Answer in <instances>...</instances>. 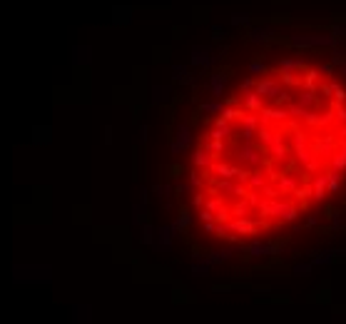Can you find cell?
I'll use <instances>...</instances> for the list:
<instances>
[{
	"label": "cell",
	"instance_id": "cell-35",
	"mask_svg": "<svg viewBox=\"0 0 346 324\" xmlns=\"http://www.w3.org/2000/svg\"><path fill=\"white\" fill-rule=\"evenodd\" d=\"M249 210H252V205L247 202V197H242L237 205L232 207V215H234V217H249Z\"/></svg>",
	"mask_w": 346,
	"mask_h": 324
},
{
	"label": "cell",
	"instance_id": "cell-14",
	"mask_svg": "<svg viewBox=\"0 0 346 324\" xmlns=\"http://www.w3.org/2000/svg\"><path fill=\"white\" fill-rule=\"evenodd\" d=\"M326 182H329V175H326V172H317V175H314V180H312V187H314L312 202H324V199H326V192H329Z\"/></svg>",
	"mask_w": 346,
	"mask_h": 324
},
{
	"label": "cell",
	"instance_id": "cell-25",
	"mask_svg": "<svg viewBox=\"0 0 346 324\" xmlns=\"http://www.w3.org/2000/svg\"><path fill=\"white\" fill-rule=\"evenodd\" d=\"M317 155V150H314V145H304V147H294V160L299 162V165L304 167L306 162H309L312 157Z\"/></svg>",
	"mask_w": 346,
	"mask_h": 324
},
{
	"label": "cell",
	"instance_id": "cell-22",
	"mask_svg": "<svg viewBox=\"0 0 346 324\" xmlns=\"http://www.w3.org/2000/svg\"><path fill=\"white\" fill-rule=\"evenodd\" d=\"M272 137H274V130L269 128V123H261V125L257 128V142H259V147H261V150H266V147H269Z\"/></svg>",
	"mask_w": 346,
	"mask_h": 324
},
{
	"label": "cell",
	"instance_id": "cell-47",
	"mask_svg": "<svg viewBox=\"0 0 346 324\" xmlns=\"http://www.w3.org/2000/svg\"><path fill=\"white\" fill-rule=\"evenodd\" d=\"M329 215H331V232H341L344 225H346L344 222V215L341 212H329Z\"/></svg>",
	"mask_w": 346,
	"mask_h": 324
},
{
	"label": "cell",
	"instance_id": "cell-46",
	"mask_svg": "<svg viewBox=\"0 0 346 324\" xmlns=\"http://www.w3.org/2000/svg\"><path fill=\"white\" fill-rule=\"evenodd\" d=\"M234 185H237V182L219 177V180H217V192H227V194H232V192H234Z\"/></svg>",
	"mask_w": 346,
	"mask_h": 324
},
{
	"label": "cell",
	"instance_id": "cell-39",
	"mask_svg": "<svg viewBox=\"0 0 346 324\" xmlns=\"http://www.w3.org/2000/svg\"><path fill=\"white\" fill-rule=\"evenodd\" d=\"M272 102H274V105H279V107H284V105H291V102H294V95H291V90L287 88V90H282V93H279Z\"/></svg>",
	"mask_w": 346,
	"mask_h": 324
},
{
	"label": "cell",
	"instance_id": "cell-34",
	"mask_svg": "<svg viewBox=\"0 0 346 324\" xmlns=\"http://www.w3.org/2000/svg\"><path fill=\"white\" fill-rule=\"evenodd\" d=\"M321 162H324V157L317 152V155H314V157L304 165V175H317V172L321 170Z\"/></svg>",
	"mask_w": 346,
	"mask_h": 324
},
{
	"label": "cell",
	"instance_id": "cell-53",
	"mask_svg": "<svg viewBox=\"0 0 346 324\" xmlns=\"http://www.w3.org/2000/svg\"><path fill=\"white\" fill-rule=\"evenodd\" d=\"M257 140V130L254 128H242V142H254Z\"/></svg>",
	"mask_w": 346,
	"mask_h": 324
},
{
	"label": "cell",
	"instance_id": "cell-61",
	"mask_svg": "<svg viewBox=\"0 0 346 324\" xmlns=\"http://www.w3.org/2000/svg\"><path fill=\"white\" fill-rule=\"evenodd\" d=\"M339 135H341V140H346V125L341 128V132H339Z\"/></svg>",
	"mask_w": 346,
	"mask_h": 324
},
{
	"label": "cell",
	"instance_id": "cell-57",
	"mask_svg": "<svg viewBox=\"0 0 346 324\" xmlns=\"http://www.w3.org/2000/svg\"><path fill=\"white\" fill-rule=\"evenodd\" d=\"M254 85H257V80H254V77H244L242 83H239V90L247 93V90H254Z\"/></svg>",
	"mask_w": 346,
	"mask_h": 324
},
{
	"label": "cell",
	"instance_id": "cell-18",
	"mask_svg": "<svg viewBox=\"0 0 346 324\" xmlns=\"http://www.w3.org/2000/svg\"><path fill=\"white\" fill-rule=\"evenodd\" d=\"M209 172H214L217 177H224V180H234V175L239 172L237 165H229V162H214L209 167Z\"/></svg>",
	"mask_w": 346,
	"mask_h": 324
},
{
	"label": "cell",
	"instance_id": "cell-48",
	"mask_svg": "<svg viewBox=\"0 0 346 324\" xmlns=\"http://www.w3.org/2000/svg\"><path fill=\"white\" fill-rule=\"evenodd\" d=\"M331 85H334V100H336L339 105H346V90L336 83V80H331Z\"/></svg>",
	"mask_w": 346,
	"mask_h": 324
},
{
	"label": "cell",
	"instance_id": "cell-44",
	"mask_svg": "<svg viewBox=\"0 0 346 324\" xmlns=\"http://www.w3.org/2000/svg\"><path fill=\"white\" fill-rule=\"evenodd\" d=\"M329 58H331V63H334L336 67H341V65L346 63V53H344L341 48H331V53H329Z\"/></svg>",
	"mask_w": 346,
	"mask_h": 324
},
{
	"label": "cell",
	"instance_id": "cell-55",
	"mask_svg": "<svg viewBox=\"0 0 346 324\" xmlns=\"http://www.w3.org/2000/svg\"><path fill=\"white\" fill-rule=\"evenodd\" d=\"M249 172H252V170H247V167H239V172L234 175V180H237V182H242V185H249Z\"/></svg>",
	"mask_w": 346,
	"mask_h": 324
},
{
	"label": "cell",
	"instance_id": "cell-43",
	"mask_svg": "<svg viewBox=\"0 0 346 324\" xmlns=\"http://www.w3.org/2000/svg\"><path fill=\"white\" fill-rule=\"evenodd\" d=\"M249 23H252L249 13H234V15H232V25H234V28H247Z\"/></svg>",
	"mask_w": 346,
	"mask_h": 324
},
{
	"label": "cell",
	"instance_id": "cell-51",
	"mask_svg": "<svg viewBox=\"0 0 346 324\" xmlns=\"http://www.w3.org/2000/svg\"><path fill=\"white\" fill-rule=\"evenodd\" d=\"M204 199H207V194H204L202 190H195V197H192V205H195V207L200 210V207H204Z\"/></svg>",
	"mask_w": 346,
	"mask_h": 324
},
{
	"label": "cell",
	"instance_id": "cell-45",
	"mask_svg": "<svg viewBox=\"0 0 346 324\" xmlns=\"http://www.w3.org/2000/svg\"><path fill=\"white\" fill-rule=\"evenodd\" d=\"M229 217H232V207H229V205H222L214 212V222H229Z\"/></svg>",
	"mask_w": 346,
	"mask_h": 324
},
{
	"label": "cell",
	"instance_id": "cell-58",
	"mask_svg": "<svg viewBox=\"0 0 346 324\" xmlns=\"http://www.w3.org/2000/svg\"><path fill=\"white\" fill-rule=\"evenodd\" d=\"M334 70H336V65H334L331 60H329V63H321V65H319V72H321V75H326V77H329V75H334Z\"/></svg>",
	"mask_w": 346,
	"mask_h": 324
},
{
	"label": "cell",
	"instance_id": "cell-13",
	"mask_svg": "<svg viewBox=\"0 0 346 324\" xmlns=\"http://www.w3.org/2000/svg\"><path fill=\"white\" fill-rule=\"evenodd\" d=\"M212 63H214V58H212V45H195V48H192V65L207 70Z\"/></svg>",
	"mask_w": 346,
	"mask_h": 324
},
{
	"label": "cell",
	"instance_id": "cell-62",
	"mask_svg": "<svg viewBox=\"0 0 346 324\" xmlns=\"http://www.w3.org/2000/svg\"><path fill=\"white\" fill-rule=\"evenodd\" d=\"M341 72H344V75H346V63H344V65H341Z\"/></svg>",
	"mask_w": 346,
	"mask_h": 324
},
{
	"label": "cell",
	"instance_id": "cell-9",
	"mask_svg": "<svg viewBox=\"0 0 346 324\" xmlns=\"http://www.w3.org/2000/svg\"><path fill=\"white\" fill-rule=\"evenodd\" d=\"M287 117H289V110L279 105H264L259 112L261 123H287Z\"/></svg>",
	"mask_w": 346,
	"mask_h": 324
},
{
	"label": "cell",
	"instance_id": "cell-50",
	"mask_svg": "<svg viewBox=\"0 0 346 324\" xmlns=\"http://www.w3.org/2000/svg\"><path fill=\"white\" fill-rule=\"evenodd\" d=\"M189 222H192V215H189L187 210H182V212H179V217H177V225H179V229L184 232V229L189 227Z\"/></svg>",
	"mask_w": 346,
	"mask_h": 324
},
{
	"label": "cell",
	"instance_id": "cell-52",
	"mask_svg": "<svg viewBox=\"0 0 346 324\" xmlns=\"http://www.w3.org/2000/svg\"><path fill=\"white\" fill-rule=\"evenodd\" d=\"M304 123L309 125V128H319V115L314 110H309V112H306V117H304Z\"/></svg>",
	"mask_w": 346,
	"mask_h": 324
},
{
	"label": "cell",
	"instance_id": "cell-26",
	"mask_svg": "<svg viewBox=\"0 0 346 324\" xmlns=\"http://www.w3.org/2000/svg\"><path fill=\"white\" fill-rule=\"evenodd\" d=\"M309 259H312V264H314V267H324V264H331V262L336 259V252L329 247V250H324V252H314Z\"/></svg>",
	"mask_w": 346,
	"mask_h": 324
},
{
	"label": "cell",
	"instance_id": "cell-12",
	"mask_svg": "<svg viewBox=\"0 0 346 324\" xmlns=\"http://www.w3.org/2000/svg\"><path fill=\"white\" fill-rule=\"evenodd\" d=\"M304 180V172H282L279 175V180H277V187L282 190V194H291L296 187H299V182Z\"/></svg>",
	"mask_w": 346,
	"mask_h": 324
},
{
	"label": "cell",
	"instance_id": "cell-6",
	"mask_svg": "<svg viewBox=\"0 0 346 324\" xmlns=\"http://www.w3.org/2000/svg\"><path fill=\"white\" fill-rule=\"evenodd\" d=\"M192 145V130L184 125V123H179L177 128H174V140H172V155H179V152H187V147Z\"/></svg>",
	"mask_w": 346,
	"mask_h": 324
},
{
	"label": "cell",
	"instance_id": "cell-33",
	"mask_svg": "<svg viewBox=\"0 0 346 324\" xmlns=\"http://www.w3.org/2000/svg\"><path fill=\"white\" fill-rule=\"evenodd\" d=\"M326 175H329V182H326V187H329V192H331V194H336V192L341 190V172L329 167V172H326Z\"/></svg>",
	"mask_w": 346,
	"mask_h": 324
},
{
	"label": "cell",
	"instance_id": "cell-17",
	"mask_svg": "<svg viewBox=\"0 0 346 324\" xmlns=\"http://www.w3.org/2000/svg\"><path fill=\"white\" fill-rule=\"evenodd\" d=\"M329 162H331V170H339L341 175L346 172V140L339 142V147L334 150V155L329 157Z\"/></svg>",
	"mask_w": 346,
	"mask_h": 324
},
{
	"label": "cell",
	"instance_id": "cell-16",
	"mask_svg": "<svg viewBox=\"0 0 346 324\" xmlns=\"http://www.w3.org/2000/svg\"><path fill=\"white\" fill-rule=\"evenodd\" d=\"M192 162H195L200 170H207V172H209V167L214 165V155H212L207 147H200V150L192 152Z\"/></svg>",
	"mask_w": 346,
	"mask_h": 324
},
{
	"label": "cell",
	"instance_id": "cell-1",
	"mask_svg": "<svg viewBox=\"0 0 346 324\" xmlns=\"http://www.w3.org/2000/svg\"><path fill=\"white\" fill-rule=\"evenodd\" d=\"M344 40L336 37L334 32H294L289 35V45L296 50H309V48H341Z\"/></svg>",
	"mask_w": 346,
	"mask_h": 324
},
{
	"label": "cell",
	"instance_id": "cell-27",
	"mask_svg": "<svg viewBox=\"0 0 346 324\" xmlns=\"http://www.w3.org/2000/svg\"><path fill=\"white\" fill-rule=\"evenodd\" d=\"M319 77H321L319 70L306 67V75L301 77V88H306V90H319V88H317V80H319Z\"/></svg>",
	"mask_w": 346,
	"mask_h": 324
},
{
	"label": "cell",
	"instance_id": "cell-60",
	"mask_svg": "<svg viewBox=\"0 0 346 324\" xmlns=\"http://www.w3.org/2000/svg\"><path fill=\"white\" fill-rule=\"evenodd\" d=\"M227 55H229V45H222V48H219V55H217L214 60H222V58H227Z\"/></svg>",
	"mask_w": 346,
	"mask_h": 324
},
{
	"label": "cell",
	"instance_id": "cell-10",
	"mask_svg": "<svg viewBox=\"0 0 346 324\" xmlns=\"http://www.w3.org/2000/svg\"><path fill=\"white\" fill-rule=\"evenodd\" d=\"M229 229L242 234V237H254L259 227L252 217H234V220H229Z\"/></svg>",
	"mask_w": 346,
	"mask_h": 324
},
{
	"label": "cell",
	"instance_id": "cell-38",
	"mask_svg": "<svg viewBox=\"0 0 346 324\" xmlns=\"http://www.w3.org/2000/svg\"><path fill=\"white\" fill-rule=\"evenodd\" d=\"M291 269H294V274H299V277H309V274L314 272V264H312V259H309V262H299V264H294Z\"/></svg>",
	"mask_w": 346,
	"mask_h": 324
},
{
	"label": "cell",
	"instance_id": "cell-49",
	"mask_svg": "<svg viewBox=\"0 0 346 324\" xmlns=\"http://www.w3.org/2000/svg\"><path fill=\"white\" fill-rule=\"evenodd\" d=\"M329 32H334L336 37L346 40V23H331V25H329Z\"/></svg>",
	"mask_w": 346,
	"mask_h": 324
},
{
	"label": "cell",
	"instance_id": "cell-40",
	"mask_svg": "<svg viewBox=\"0 0 346 324\" xmlns=\"http://www.w3.org/2000/svg\"><path fill=\"white\" fill-rule=\"evenodd\" d=\"M239 123H242V128H259L261 125V120H259V115H247V110H244V115H242V120H239Z\"/></svg>",
	"mask_w": 346,
	"mask_h": 324
},
{
	"label": "cell",
	"instance_id": "cell-42",
	"mask_svg": "<svg viewBox=\"0 0 346 324\" xmlns=\"http://www.w3.org/2000/svg\"><path fill=\"white\" fill-rule=\"evenodd\" d=\"M261 194H264L266 199H277V197H282V190H279L277 185H269V182H266V185L261 187Z\"/></svg>",
	"mask_w": 346,
	"mask_h": 324
},
{
	"label": "cell",
	"instance_id": "cell-4",
	"mask_svg": "<svg viewBox=\"0 0 346 324\" xmlns=\"http://www.w3.org/2000/svg\"><path fill=\"white\" fill-rule=\"evenodd\" d=\"M266 152H269V157H272V160H277V162L287 160V157L291 155V147H289V142H287V132H282V130H274V137H272V142H269Z\"/></svg>",
	"mask_w": 346,
	"mask_h": 324
},
{
	"label": "cell",
	"instance_id": "cell-15",
	"mask_svg": "<svg viewBox=\"0 0 346 324\" xmlns=\"http://www.w3.org/2000/svg\"><path fill=\"white\" fill-rule=\"evenodd\" d=\"M242 107H244L247 112H261L264 97H261L257 90H247V93L242 95Z\"/></svg>",
	"mask_w": 346,
	"mask_h": 324
},
{
	"label": "cell",
	"instance_id": "cell-21",
	"mask_svg": "<svg viewBox=\"0 0 346 324\" xmlns=\"http://www.w3.org/2000/svg\"><path fill=\"white\" fill-rule=\"evenodd\" d=\"M314 93H317V90H306V88H304V90H301V93L294 97V102H299L301 107H309V110H314V107H317V102H319V97H317Z\"/></svg>",
	"mask_w": 346,
	"mask_h": 324
},
{
	"label": "cell",
	"instance_id": "cell-5",
	"mask_svg": "<svg viewBox=\"0 0 346 324\" xmlns=\"http://www.w3.org/2000/svg\"><path fill=\"white\" fill-rule=\"evenodd\" d=\"M234 157H237L239 162H244V165H252V167L264 165V155H261L252 142H242V145H237V147H234Z\"/></svg>",
	"mask_w": 346,
	"mask_h": 324
},
{
	"label": "cell",
	"instance_id": "cell-24",
	"mask_svg": "<svg viewBox=\"0 0 346 324\" xmlns=\"http://www.w3.org/2000/svg\"><path fill=\"white\" fill-rule=\"evenodd\" d=\"M314 150H317L321 157H331L334 150H336V142H334L331 137H319V140H314Z\"/></svg>",
	"mask_w": 346,
	"mask_h": 324
},
{
	"label": "cell",
	"instance_id": "cell-3",
	"mask_svg": "<svg viewBox=\"0 0 346 324\" xmlns=\"http://www.w3.org/2000/svg\"><path fill=\"white\" fill-rule=\"evenodd\" d=\"M272 217H277L279 222H296V217H299V207L294 205V202H289V199H282V197H277V199H272Z\"/></svg>",
	"mask_w": 346,
	"mask_h": 324
},
{
	"label": "cell",
	"instance_id": "cell-7",
	"mask_svg": "<svg viewBox=\"0 0 346 324\" xmlns=\"http://www.w3.org/2000/svg\"><path fill=\"white\" fill-rule=\"evenodd\" d=\"M254 90L264 97V100H274L282 90H284V85L279 83V77L274 80V77H264V80H259V83L254 85Z\"/></svg>",
	"mask_w": 346,
	"mask_h": 324
},
{
	"label": "cell",
	"instance_id": "cell-54",
	"mask_svg": "<svg viewBox=\"0 0 346 324\" xmlns=\"http://www.w3.org/2000/svg\"><path fill=\"white\" fill-rule=\"evenodd\" d=\"M319 222H321L319 212H312L309 217H306V229H314V227H319Z\"/></svg>",
	"mask_w": 346,
	"mask_h": 324
},
{
	"label": "cell",
	"instance_id": "cell-56",
	"mask_svg": "<svg viewBox=\"0 0 346 324\" xmlns=\"http://www.w3.org/2000/svg\"><path fill=\"white\" fill-rule=\"evenodd\" d=\"M197 217H200L202 222H212V220H214V212L207 210V207H200V210H197Z\"/></svg>",
	"mask_w": 346,
	"mask_h": 324
},
{
	"label": "cell",
	"instance_id": "cell-36",
	"mask_svg": "<svg viewBox=\"0 0 346 324\" xmlns=\"http://www.w3.org/2000/svg\"><path fill=\"white\" fill-rule=\"evenodd\" d=\"M204 147H207V150H209V152H212L214 157H219V155H222V152L227 150L224 140H207V137H204Z\"/></svg>",
	"mask_w": 346,
	"mask_h": 324
},
{
	"label": "cell",
	"instance_id": "cell-28",
	"mask_svg": "<svg viewBox=\"0 0 346 324\" xmlns=\"http://www.w3.org/2000/svg\"><path fill=\"white\" fill-rule=\"evenodd\" d=\"M222 110H224L222 97H212V100H207V102L200 105V112H207V115H222Z\"/></svg>",
	"mask_w": 346,
	"mask_h": 324
},
{
	"label": "cell",
	"instance_id": "cell-23",
	"mask_svg": "<svg viewBox=\"0 0 346 324\" xmlns=\"http://www.w3.org/2000/svg\"><path fill=\"white\" fill-rule=\"evenodd\" d=\"M296 199H301V202H309L312 199V194H314V187H312V182H309V177H304L301 182H299V187L291 192Z\"/></svg>",
	"mask_w": 346,
	"mask_h": 324
},
{
	"label": "cell",
	"instance_id": "cell-20",
	"mask_svg": "<svg viewBox=\"0 0 346 324\" xmlns=\"http://www.w3.org/2000/svg\"><path fill=\"white\" fill-rule=\"evenodd\" d=\"M277 67L299 72V70H306V60H304V58H279V60H277Z\"/></svg>",
	"mask_w": 346,
	"mask_h": 324
},
{
	"label": "cell",
	"instance_id": "cell-63",
	"mask_svg": "<svg viewBox=\"0 0 346 324\" xmlns=\"http://www.w3.org/2000/svg\"><path fill=\"white\" fill-rule=\"evenodd\" d=\"M344 125H346V123H344Z\"/></svg>",
	"mask_w": 346,
	"mask_h": 324
},
{
	"label": "cell",
	"instance_id": "cell-37",
	"mask_svg": "<svg viewBox=\"0 0 346 324\" xmlns=\"http://www.w3.org/2000/svg\"><path fill=\"white\" fill-rule=\"evenodd\" d=\"M304 145H309V137H306L304 130H294L291 132V150L294 147H304Z\"/></svg>",
	"mask_w": 346,
	"mask_h": 324
},
{
	"label": "cell",
	"instance_id": "cell-30",
	"mask_svg": "<svg viewBox=\"0 0 346 324\" xmlns=\"http://www.w3.org/2000/svg\"><path fill=\"white\" fill-rule=\"evenodd\" d=\"M172 97V88L170 85H155L152 88V100L155 102H167Z\"/></svg>",
	"mask_w": 346,
	"mask_h": 324
},
{
	"label": "cell",
	"instance_id": "cell-32",
	"mask_svg": "<svg viewBox=\"0 0 346 324\" xmlns=\"http://www.w3.org/2000/svg\"><path fill=\"white\" fill-rule=\"evenodd\" d=\"M247 72H249V75H266V72H272V67H269L264 60H249Z\"/></svg>",
	"mask_w": 346,
	"mask_h": 324
},
{
	"label": "cell",
	"instance_id": "cell-59",
	"mask_svg": "<svg viewBox=\"0 0 346 324\" xmlns=\"http://www.w3.org/2000/svg\"><path fill=\"white\" fill-rule=\"evenodd\" d=\"M319 93H321V95H326V97H334V85H331V83H329V85H321V88H319Z\"/></svg>",
	"mask_w": 346,
	"mask_h": 324
},
{
	"label": "cell",
	"instance_id": "cell-29",
	"mask_svg": "<svg viewBox=\"0 0 346 324\" xmlns=\"http://www.w3.org/2000/svg\"><path fill=\"white\" fill-rule=\"evenodd\" d=\"M242 115H244V110H239L237 105H224V110H222V117L227 123H239Z\"/></svg>",
	"mask_w": 346,
	"mask_h": 324
},
{
	"label": "cell",
	"instance_id": "cell-8",
	"mask_svg": "<svg viewBox=\"0 0 346 324\" xmlns=\"http://www.w3.org/2000/svg\"><path fill=\"white\" fill-rule=\"evenodd\" d=\"M227 80H229V75H227L224 70L212 72V75L207 77V95H209V97H222V95H224V88H227Z\"/></svg>",
	"mask_w": 346,
	"mask_h": 324
},
{
	"label": "cell",
	"instance_id": "cell-11",
	"mask_svg": "<svg viewBox=\"0 0 346 324\" xmlns=\"http://www.w3.org/2000/svg\"><path fill=\"white\" fill-rule=\"evenodd\" d=\"M277 35V30H274V25H254V28H249V32H247V37L252 40V43H257V45H264V43H269Z\"/></svg>",
	"mask_w": 346,
	"mask_h": 324
},
{
	"label": "cell",
	"instance_id": "cell-41",
	"mask_svg": "<svg viewBox=\"0 0 346 324\" xmlns=\"http://www.w3.org/2000/svg\"><path fill=\"white\" fill-rule=\"evenodd\" d=\"M222 205H227V202H224V197H219V194H214V197H207V199H204V207H207V210H212V212H217Z\"/></svg>",
	"mask_w": 346,
	"mask_h": 324
},
{
	"label": "cell",
	"instance_id": "cell-2",
	"mask_svg": "<svg viewBox=\"0 0 346 324\" xmlns=\"http://www.w3.org/2000/svg\"><path fill=\"white\" fill-rule=\"evenodd\" d=\"M244 252L249 255V257H274V255H279L282 252V242H264L261 237H252L249 242H244Z\"/></svg>",
	"mask_w": 346,
	"mask_h": 324
},
{
	"label": "cell",
	"instance_id": "cell-31",
	"mask_svg": "<svg viewBox=\"0 0 346 324\" xmlns=\"http://www.w3.org/2000/svg\"><path fill=\"white\" fill-rule=\"evenodd\" d=\"M264 185H266V172L252 170V172H249V190H261Z\"/></svg>",
	"mask_w": 346,
	"mask_h": 324
},
{
	"label": "cell",
	"instance_id": "cell-19",
	"mask_svg": "<svg viewBox=\"0 0 346 324\" xmlns=\"http://www.w3.org/2000/svg\"><path fill=\"white\" fill-rule=\"evenodd\" d=\"M274 75L279 77V83H282L284 88H299V85H301V77H299L294 70H282V67H277Z\"/></svg>",
	"mask_w": 346,
	"mask_h": 324
}]
</instances>
